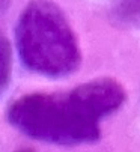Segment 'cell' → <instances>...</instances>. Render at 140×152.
I'll return each mask as SVG.
<instances>
[{"mask_svg": "<svg viewBox=\"0 0 140 152\" xmlns=\"http://www.w3.org/2000/svg\"><path fill=\"white\" fill-rule=\"evenodd\" d=\"M125 101L124 88L111 78H97L68 92L29 94L8 108V121L30 139L74 146L100 137V121Z\"/></svg>", "mask_w": 140, "mask_h": 152, "instance_id": "obj_1", "label": "cell"}, {"mask_svg": "<svg viewBox=\"0 0 140 152\" xmlns=\"http://www.w3.org/2000/svg\"><path fill=\"white\" fill-rule=\"evenodd\" d=\"M23 65L35 74L60 78L73 74L81 62L77 36L65 14L51 2L33 0L15 27Z\"/></svg>", "mask_w": 140, "mask_h": 152, "instance_id": "obj_2", "label": "cell"}, {"mask_svg": "<svg viewBox=\"0 0 140 152\" xmlns=\"http://www.w3.org/2000/svg\"><path fill=\"white\" fill-rule=\"evenodd\" d=\"M12 74V51L6 38L0 33V95H2L11 80Z\"/></svg>", "mask_w": 140, "mask_h": 152, "instance_id": "obj_3", "label": "cell"}, {"mask_svg": "<svg viewBox=\"0 0 140 152\" xmlns=\"http://www.w3.org/2000/svg\"><path fill=\"white\" fill-rule=\"evenodd\" d=\"M8 5H9V0H0V12L5 11Z\"/></svg>", "mask_w": 140, "mask_h": 152, "instance_id": "obj_4", "label": "cell"}, {"mask_svg": "<svg viewBox=\"0 0 140 152\" xmlns=\"http://www.w3.org/2000/svg\"><path fill=\"white\" fill-rule=\"evenodd\" d=\"M21 152H29V151H21Z\"/></svg>", "mask_w": 140, "mask_h": 152, "instance_id": "obj_5", "label": "cell"}]
</instances>
